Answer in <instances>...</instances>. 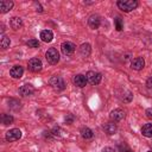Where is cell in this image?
I'll return each mask as SVG.
<instances>
[{"mask_svg": "<svg viewBox=\"0 0 152 152\" xmlns=\"http://www.w3.org/2000/svg\"><path fill=\"white\" fill-rule=\"evenodd\" d=\"M75 49H76V45L71 42H64L61 45V50H62L63 55H65V56H71L75 52Z\"/></svg>", "mask_w": 152, "mask_h": 152, "instance_id": "obj_6", "label": "cell"}, {"mask_svg": "<svg viewBox=\"0 0 152 152\" xmlns=\"http://www.w3.org/2000/svg\"><path fill=\"white\" fill-rule=\"evenodd\" d=\"M88 25H89L91 28H94V30L99 28L100 25H101V19H100V17H99L97 14L90 15L89 19H88Z\"/></svg>", "mask_w": 152, "mask_h": 152, "instance_id": "obj_11", "label": "cell"}, {"mask_svg": "<svg viewBox=\"0 0 152 152\" xmlns=\"http://www.w3.org/2000/svg\"><path fill=\"white\" fill-rule=\"evenodd\" d=\"M146 86H147L148 88H152V76L146 81Z\"/></svg>", "mask_w": 152, "mask_h": 152, "instance_id": "obj_28", "label": "cell"}, {"mask_svg": "<svg viewBox=\"0 0 152 152\" xmlns=\"http://www.w3.org/2000/svg\"><path fill=\"white\" fill-rule=\"evenodd\" d=\"M145 66V61L142 57H135L132 62H131V68L133 70H141L142 68Z\"/></svg>", "mask_w": 152, "mask_h": 152, "instance_id": "obj_10", "label": "cell"}, {"mask_svg": "<svg viewBox=\"0 0 152 152\" xmlns=\"http://www.w3.org/2000/svg\"><path fill=\"white\" fill-rule=\"evenodd\" d=\"M40 39L45 43H50L53 39V33L51 30H43L40 32Z\"/></svg>", "mask_w": 152, "mask_h": 152, "instance_id": "obj_15", "label": "cell"}, {"mask_svg": "<svg viewBox=\"0 0 152 152\" xmlns=\"http://www.w3.org/2000/svg\"><path fill=\"white\" fill-rule=\"evenodd\" d=\"M10 26L13 28V30H19L23 27V20L21 18L19 17H13L11 20H10Z\"/></svg>", "mask_w": 152, "mask_h": 152, "instance_id": "obj_16", "label": "cell"}, {"mask_svg": "<svg viewBox=\"0 0 152 152\" xmlns=\"http://www.w3.org/2000/svg\"><path fill=\"white\" fill-rule=\"evenodd\" d=\"M128 152H132V151H131V150H129V151H128Z\"/></svg>", "mask_w": 152, "mask_h": 152, "instance_id": "obj_29", "label": "cell"}, {"mask_svg": "<svg viewBox=\"0 0 152 152\" xmlns=\"http://www.w3.org/2000/svg\"><path fill=\"white\" fill-rule=\"evenodd\" d=\"M116 5H118V7H119L121 11L128 13V12L135 10L139 4H138V1H135V0H119V1L116 2Z\"/></svg>", "mask_w": 152, "mask_h": 152, "instance_id": "obj_1", "label": "cell"}, {"mask_svg": "<svg viewBox=\"0 0 152 152\" xmlns=\"http://www.w3.org/2000/svg\"><path fill=\"white\" fill-rule=\"evenodd\" d=\"M33 93H34V87H33L32 84L26 83V84H23V86L19 88V94H20L21 96H30V95H32Z\"/></svg>", "mask_w": 152, "mask_h": 152, "instance_id": "obj_9", "label": "cell"}, {"mask_svg": "<svg viewBox=\"0 0 152 152\" xmlns=\"http://www.w3.org/2000/svg\"><path fill=\"white\" fill-rule=\"evenodd\" d=\"M24 74V69L21 65H14L11 68L10 70V75L13 77V78H20Z\"/></svg>", "mask_w": 152, "mask_h": 152, "instance_id": "obj_12", "label": "cell"}, {"mask_svg": "<svg viewBox=\"0 0 152 152\" xmlns=\"http://www.w3.org/2000/svg\"><path fill=\"white\" fill-rule=\"evenodd\" d=\"M45 58H46L48 63H50V64L53 65V64H57L58 63V61H59V53H58V51L55 48H50L46 51V53H45Z\"/></svg>", "mask_w": 152, "mask_h": 152, "instance_id": "obj_2", "label": "cell"}, {"mask_svg": "<svg viewBox=\"0 0 152 152\" xmlns=\"http://www.w3.org/2000/svg\"><path fill=\"white\" fill-rule=\"evenodd\" d=\"M74 84L75 86H77V87H80V88H83V87H86V84H87V78H86V76L84 75H76V76H74Z\"/></svg>", "mask_w": 152, "mask_h": 152, "instance_id": "obj_13", "label": "cell"}, {"mask_svg": "<svg viewBox=\"0 0 152 152\" xmlns=\"http://www.w3.org/2000/svg\"><path fill=\"white\" fill-rule=\"evenodd\" d=\"M86 78H87V82H89L90 84L93 86H97L101 80H102V76L100 72L97 71H88L87 75H86Z\"/></svg>", "mask_w": 152, "mask_h": 152, "instance_id": "obj_4", "label": "cell"}, {"mask_svg": "<svg viewBox=\"0 0 152 152\" xmlns=\"http://www.w3.org/2000/svg\"><path fill=\"white\" fill-rule=\"evenodd\" d=\"M26 44L28 48H38L39 46V42L37 39H30V40H27Z\"/></svg>", "mask_w": 152, "mask_h": 152, "instance_id": "obj_24", "label": "cell"}, {"mask_svg": "<svg viewBox=\"0 0 152 152\" xmlns=\"http://www.w3.org/2000/svg\"><path fill=\"white\" fill-rule=\"evenodd\" d=\"M13 1H8V0H1L0 1V12L1 13H6L8 11L12 10L13 7Z\"/></svg>", "mask_w": 152, "mask_h": 152, "instance_id": "obj_14", "label": "cell"}, {"mask_svg": "<svg viewBox=\"0 0 152 152\" xmlns=\"http://www.w3.org/2000/svg\"><path fill=\"white\" fill-rule=\"evenodd\" d=\"M42 61L39 59V58H32V59H30L28 61V63H27V68H28V70L30 71H32V72H38V71H40L42 70Z\"/></svg>", "mask_w": 152, "mask_h": 152, "instance_id": "obj_7", "label": "cell"}, {"mask_svg": "<svg viewBox=\"0 0 152 152\" xmlns=\"http://www.w3.org/2000/svg\"><path fill=\"white\" fill-rule=\"evenodd\" d=\"M103 129H104V132H106L107 134L112 135V134H114V133L116 132V125H115L113 121H112V122H107V124L103 125Z\"/></svg>", "mask_w": 152, "mask_h": 152, "instance_id": "obj_18", "label": "cell"}, {"mask_svg": "<svg viewBox=\"0 0 152 152\" xmlns=\"http://www.w3.org/2000/svg\"><path fill=\"white\" fill-rule=\"evenodd\" d=\"M81 135H82V138H84V139H90V138H93L94 133H93V131H91L90 128H88V127H82V128H81Z\"/></svg>", "mask_w": 152, "mask_h": 152, "instance_id": "obj_20", "label": "cell"}, {"mask_svg": "<svg viewBox=\"0 0 152 152\" xmlns=\"http://www.w3.org/2000/svg\"><path fill=\"white\" fill-rule=\"evenodd\" d=\"M90 52H91V46H90V44L83 43V44L80 46V53H81L82 57H88V56L90 55Z\"/></svg>", "mask_w": 152, "mask_h": 152, "instance_id": "obj_17", "label": "cell"}, {"mask_svg": "<svg viewBox=\"0 0 152 152\" xmlns=\"http://www.w3.org/2000/svg\"><path fill=\"white\" fill-rule=\"evenodd\" d=\"M50 86L52 87V89L61 91L65 88V82L61 76H52L50 78Z\"/></svg>", "mask_w": 152, "mask_h": 152, "instance_id": "obj_3", "label": "cell"}, {"mask_svg": "<svg viewBox=\"0 0 152 152\" xmlns=\"http://www.w3.org/2000/svg\"><path fill=\"white\" fill-rule=\"evenodd\" d=\"M101 152H114V148H112V147H103L102 150H101Z\"/></svg>", "mask_w": 152, "mask_h": 152, "instance_id": "obj_27", "label": "cell"}, {"mask_svg": "<svg viewBox=\"0 0 152 152\" xmlns=\"http://www.w3.org/2000/svg\"><path fill=\"white\" fill-rule=\"evenodd\" d=\"M141 134L146 138H152V124H145L141 128Z\"/></svg>", "mask_w": 152, "mask_h": 152, "instance_id": "obj_19", "label": "cell"}, {"mask_svg": "<svg viewBox=\"0 0 152 152\" xmlns=\"http://www.w3.org/2000/svg\"><path fill=\"white\" fill-rule=\"evenodd\" d=\"M114 24H115V28L118 30V31H121L122 28H124V23H122V20H121V18H115L114 19Z\"/></svg>", "mask_w": 152, "mask_h": 152, "instance_id": "obj_23", "label": "cell"}, {"mask_svg": "<svg viewBox=\"0 0 152 152\" xmlns=\"http://www.w3.org/2000/svg\"><path fill=\"white\" fill-rule=\"evenodd\" d=\"M145 113H146V116H147L148 119H151V120H152V108H147Z\"/></svg>", "mask_w": 152, "mask_h": 152, "instance_id": "obj_26", "label": "cell"}, {"mask_svg": "<svg viewBox=\"0 0 152 152\" xmlns=\"http://www.w3.org/2000/svg\"><path fill=\"white\" fill-rule=\"evenodd\" d=\"M13 116L12 115H10V114H2L1 115V122H2V125H10V124H12L13 122Z\"/></svg>", "mask_w": 152, "mask_h": 152, "instance_id": "obj_21", "label": "cell"}, {"mask_svg": "<svg viewBox=\"0 0 152 152\" xmlns=\"http://www.w3.org/2000/svg\"><path fill=\"white\" fill-rule=\"evenodd\" d=\"M147 152H152V151H147Z\"/></svg>", "mask_w": 152, "mask_h": 152, "instance_id": "obj_30", "label": "cell"}, {"mask_svg": "<svg viewBox=\"0 0 152 152\" xmlns=\"http://www.w3.org/2000/svg\"><path fill=\"white\" fill-rule=\"evenodd\" d=\"M21 138V131L19 128H12L10 131L6 132V140L8 142H13V141H17Z\"/></svg>", "mask_w": 152, "mask_h": 152, "instance_id": "obj_5", "label": "cell"}, {"mask_svg": "<svg viewBox=\"0 0 152 152\" xmlns=\"http://www.w3.org/2000/svg\"><path fill=\"white\" fill-rule=\"evenodd\" d=\"M10 44H11L10 38H8V37H6V36H2L1 42H0L1 48H2V49H7V48H10Z\"/></svg>", "mask_w": 152, "mask_h": 152, "instance_id": "obj_22", "label": "cell"}, {"mask_svg": "<svg viewBox=\"0 0 152 152\" xmlns=\"http://www.w3.org/2000/svg\"><path fill=\"white\" fill-rule=\"evenodd\" d=\"M74 120H75V118H74L72 114H68V115L65 116V122H66L68 125H71V124L74 122Z\"/></svg>", "mask_w": 152, "mask_h": 152, "instance_id": "obj_25", "label": "cell"}, {"mask_svg": "<svg viewBox=\"0 0 152 152\" xmlns=\"http://www.w3.org/2000/svg\"><path fill=\"white\" fill-rule=\"evenodd\" d=\"M109 118L113 122H118V121H121L124 118H125V112L120 108H116V109H113L109 114Z\"/></svg>", "mask_w": 152, "mask_h": 152, "instance_id": "obj_8", "label": "cell"}]
</instances>
